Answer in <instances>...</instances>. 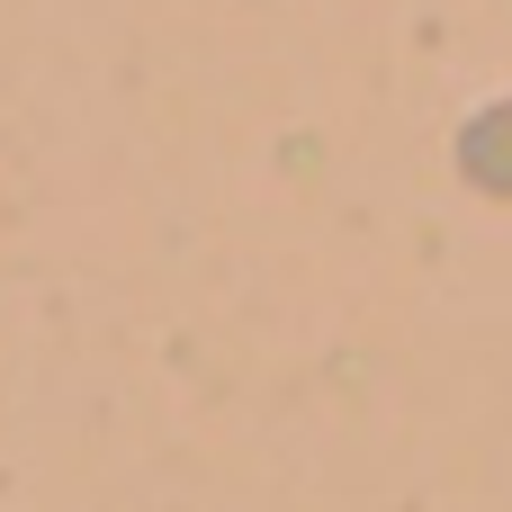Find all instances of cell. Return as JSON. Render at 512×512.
I'll return each instance as SVG.
<instances>
[{"label":"cell","mask_w":512,"mask_h":512,"mask_svg":"<svg viewBox=\"0 0 512 512\" xmlns=\"http://www.w3.org/2000/svg\"><path fill=\"white\" fill-rule=\"evenodd\" d=\"M459 180L486 189V198H512V99L477 108V117L459 126Z\"/></svg>","instance_id":"cell-1"}]
</instances>
